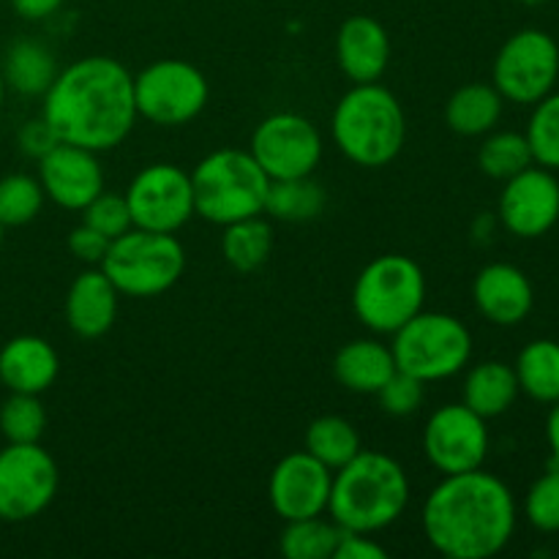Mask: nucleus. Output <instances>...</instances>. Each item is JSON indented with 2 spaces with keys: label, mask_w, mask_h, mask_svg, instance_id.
<instances>
[{
  "label": "nucleus",
  "mask_w": 559,
  "mask_h": 559,
  "mask_svg": "<svg viewBox=\"0 0 559 559\" xmlns=\"http://www.w3.org/2000/svg\"><path fill=\"white\" fill-rule=\"evenodd\" d=\"M374 396L380 399V407L385 409L388 415L404 418V415L418 413L420 404H424V382L396 369V374H393Z\"/></svg>",
  "instance_id": "nucleus-37"
},
{
  "label": "nucleus",
  "mask_w": 559,
  "mask_h": 559,
  "mask_svg": "<svg viewBox=\"0 0 559 559\" xmlns=\"http://www.w3.org/2000/svg\"><path fill=\"white\" fill-rule=\"evenodd\" d=\"M396 358L388 344L377 338H355L344 344L333 360V374L338 385H344L353 393H371L374 396L393 374H396Z\"/></svg>",
  "instance_id": "nucleus-22"
},
{
  "label": "nucleus",
  "mask_w": 559,
  "mask_h": 559,
  "mask_svg": "<svg viewBox=\"0 0 559 559\" xmlns=\"http://www.w3.org/2000/svg\"><path fill=\"white\" fill-rule=\"evenodd\" d=\"M325 189L311 175L306 178L271 180L265 197V213L278 222H311L325 211Z\"/></svg>",
  "instance_id": "nucleus-28"
},
{
  "label": "nucleus",
  "mask_w": 559,
  "mask_h": 559,
  "mask_svg": "<svg viewBox=\"0 0 559 559\" xmlns=\"http://www.w3.org/2000/svg\"><path fill=\"white\" fill-rule=\"evenodd\" d=\"M426 276L407 254H380L360 271L353 287V309L371 333H396L424 311Z\"/></svg>",
  "instance_id": "nucleus-6"
},
{
  "label": "nucleus",
  "mask_w": 559,
  "mask_h": 559,
  "mask_svg": "<svg viewBox=\"0 0 559 559\" xmlns=\"http://www.w3.org/2000/svg\"><path fill=\"white\" fill-rule=\"evenodd\" d=\"M11 3H14V11L22 16V20L38 22L52 16L55 11L60 9L63 0H11Z\"/></svg>",
  "instance_id": "nucleus-41"
},
{
  "label": "nucleus",
  "mask_w": 559,
  "mask_h": 559,
  "mask_svg": "<svg viewBox=\"0 0 559 559\" xmlns=\"http://www.w3.org/2000/svg\"><path fill=\"white\" fill-rule=\"evenodd\" d=\"M546 440H549L551 459H555V464L559 467V402H555L549 420H546Z\"/></svg>",
  "instance_id": "nucleus-42"
},
{
  "label": "nucleus",
  "mask_w": 559,
  "mask_h": 559,
  "mask_svg": "<svg viewBox=\"0 0 559 559\" xmlns=\"http://www.w3.org/2000/svg\"><path fill=\"white\" fill-rule=\"evenodd\" d=\"M60 374V358L41 336H14L0 349V382L11 393L41 396Z\"/></svg>",
  "instance_id": "nucleus-21"
},
{
  "label": "nucleus",
  "mask_w": 559,
  "mask_h": 559,
  "mask_svg": "<svg viewBox=\"0 0 559 559\" xmlns=\"http://www.w3.org/2000/svg\"><path fill=\"white\" fill-rule=\"evenodd\" d=\"M306 451L336 473L344 464L353 462L364 448H360L358 429L349 420L338 418V415H322V418L311 420V426L306 429Z\"/></svg>",
  "instance_id": "nucleus-29"
},
{
  "label": "nucleus",
  "mask_w": 559,
  "mask_h": 559,
  "mask_svg": "<svg viewBox=\"0 0 559 559\" xmlns=\"http://www.w3.org/2000/svg\"><path fill=\"white\" fill-rule=\"evenodd\" d=\"M47 429V409L33 393H11L0 407V435L5 442H38Z\"/></svg>",
  "instance_id": "nucleus-32"
},
{
  "label": "nucleus",
  "mask_w": 559,
  "mask_h": 559,
  "mask_svg": "<svg viewBox=\"0 0 559 559\" xmlns=\"http://www.w3.org/2000/svg\"><path fill=\"white\" fill-rule=\"evenodd\" d=\"M41 118L60 142L112 151L134 129V76L120 60L91 55L58 71L44 93Z\"/></svg>",
  "instance_id": "nucleus-1"
},
{
  "label": "nucleus",
  "mask_w": 559,
  "mask_h": 559,
  "mask_svg": "<svg viewBox=\"0 0 559 559\" xmlns=\"http://www.w3.org/2000/svg\"><path fill=\"white\" fill-rule=\"evenodd\" d=\"M519 396V380L513 366L502 360H484L469 369L464 380V404L480 418H500L513 407Z\"/></svg>",
  "instance_id": "nucleus-23"
},
{
  "label": "nucleus",
  "mask_w": 559,
  "mask_h": 559,
  "mask_svg": "<svg viewBox=\"0 0 559 559\" xmlns=\"http://www.w3.org/2000/svg\"><path fill=\"white\" fill-rule=\"evenodd\" d=\"M58 486V464L38 442H9L0 451V522L22 524L41 516Z\"/></svg>",
  "instance_id": "nucleus-10"
},
{
  "label": "nucleus",
  "mask_w": 559,
  "mask_h": 559,
  "mask_svg": "<svg viewBox=\"0 0 559 559\" xmlns=\"http://www.w3.org/2000/svg\"><path fill=\"white\" fill-rule=\"evenodd\" d=\"M109 243H112V240L104 238V235L96 233L93 227H87L85 222H82L80 227L71 229L69 235V251L74 254V260L85 262V265H102Z\"/></svg>",
  "instance_id": "nucleus-39"
},
{
  "label": "nucleus",
  "mask_w": 559,
  "mask_h": 559,
  "mask_svg": "<svg viewBox=\"0 0 559 559\" xmlns=\"http://www.w3.org/2000/svg\"><path fill=\"white\" fill-rule=\"evenodd\" d=\"M338 151L358 167H385L407 140L404 107L380 82L355 85L338 98L331 118Z\"/></svg>",
  "instance_id": "nucleus-4"
},
{
  "label": "nucleus",
  "mask_w": 559,
  "mask_h": 559,
  "mask_svg": "<svg viewBox=\"0 0 559 559\" xmlns=\"http://www.w3.org/2000/svg\"><path fill=\"white\" fill-rule=\"evenodd\" d=\"M80 213L85 216L82 222H85L87 227H93L96 233H102L104 238L109 240L120 238V235H126L134 227V224H131V211L129 205H126V197L109 194V191H102V194L93 202H87Z\"/></svg>",
  "instance_id": "nucleus-36"
},
{
  "label": "nucleus",
  "mask_w": 559,
  "mask_h": 559,
  "mask_svg": "<svg viewBox=\"0 0 559 559\" xmlns=\"http://www.w3.org/2000/svg\"><path fill=\"white\" fill-rule=\"evenodd\" d=\"M58 142V134H55L52 126L44 118L27 120V123H22V129L16 131V145H20V151L25 153V156L36 158V162H41Z\"/></svg>",
  "instance_id": "nucleus-38"
},
{
  "label": "nucleus",
  "mask_w": 559,
  "mask_h": 559,
  "mask_svg": "<svg viewBox=\"0 0 559 559\" xmlns=\"http://www.w3.org/2000/svg\"><path fill=\"white\" fill-rule=\"evenodd\" d=\"M559 76V47L544 31H519L495 58V87L506 102L538 104L549 96Z\"/></svg>",
  "instance_id": "nucleus-11"
},
{
  "label": "nucleus",
  "mask_w": 559,
  "mask_h": 559,
  "mask_svg": "<svg viewBox=\"0 0 559 559\" xmlns=\"http://www.w3.org/2000/svg\"><path fill=\"white\" fill-rule=\"evenodd\" d=\"M44 194L38 178L31 175H5L0 178V224L3 227H22V224H31L33 218L41 213Z\"/></svg>",
  "instance_id": "nucleus-33"
},
{
  "label": "nucleus",
  "mask_w": 559,
  "mask_h": 559,
  "mask_svg": "<svg viewBox=\"0 0 559 559\" xmlns=\"http://www.w3.org/2000/svg\"><path fill=\"white\" fill-rule=\"evenodd\" d=\"M333 489V469L309 451L284 456L267 480V500L284 522H298L328 513Z\"/></svg>",
  "instance_id": "nucleus-15"
},
{
  "label": "nucleus",
  "mask_w": 559,
  "mask_h": 559,
  "mask_svg": "<svg viewBox=\"0 0 559 559\" xmlns=\"http://www.w3.org/2000/svg\"><path fill=\"white\" fill-rule=\"evenodd\" d=\"M338 538H342V527L333 519L331 522L322 516L298 519V522H287L278 538V549L287 559H333Z\"/></svg>",
  "instance_id": "nucleus-30"
},
{
  "label": "nucleus",
  "mask_w": 559,
  "mask_h": 559,
  "mask_svg": "<svg viewBox=\"0 0 559 559\" xmlns=\"http://www.w3.org/2000/svg\"><path fill=\"white\" fill-rule=\"evenodd\" d=\"M249 153L271 180L306 178L322 162V134L298 112L267 115L251 134Z\"/></svg>",
  "instance_id": "nucleus-13"
},
{
  "label": "nucleus",
  "mask_w": 559,
  "mask_h": 559,
  "mask_svg": "<svg viewBox=\"0 0 559 559\" xmlns=\"http://www.w3.org/2000/svg\"><path fill=\"white\" fill-rule=\"evenodd\" d=\"M211 85L189 60L164 58L134 76L136 115L153 126H186L205 109Z\"/></svg>",
  "instance_id": "nucleus-9"
},
{
  "label": "nucleus",
  "mask_w": 559,
  "mask_h": 559,
  "mask_svg": "<svg viewBox=\"0 0 559 559\" xmlns=\"http://www.w3.org/2000/svg\"><path fill=\"white\" fill-rule=\"evenodd\" d=\"M502 102L495 85H484V82H473L464 85L448 98L445 104V123L448 129L456 131L462 136H484L500 123L502 118Z\"/></svg>",
  "instance_id": "nucleus-24"
},
{
  "label": "nucleus",
  "mask_w": 559,
  "mask_h": 559,
  "mask_svg": "<svg viewBox=\"0 0 559 559\" xmlns=\"http://www.w3.org/2000/svg\"><path fill=\"white\" fill-rule=\"evenodd\" d=\"M500 222L516 238H540L559 222V180L546 167H527L506 180Z\"/></svg>",
  "instance_id": "nucleus-16"
},
{
  "label": "nucleus",
  "mask_w": 559,
  "mask_h": 559,
  "mask_svg": "<svg viewBox=\"0 0 559 559\" xmlns=\"http://www.w3.org/2000/svg\"><path fill=\"white\" fill-rule=\"evenodd\" d=\"M5 87L20 96H44L58 76V60L41 41L22 38L5 49L3 58Z\"/></svg>",
  "instance_id": "nucleus-25"
},
{
  "label": "nucleus",
  "mask_w": 559,
  "mask_h": 559,
  "mask_svg": "<svg viewBox=\"0 0 559 559\" xmlns=\"http://www.w3.org/2000/svg\"><path fill=\"white\" fill-rule=\"evenodd\" d=\"M271 178L249 151L222 147L202 158L191 173L194 213L205 222L227 227L240 218L262 216Z\"/></svg>",
  "instance_id": "nucleus-5"
},
{
  "label": "nucleus",
  "mask_w": 559,
  "mask_h": 559,
  "mask_svg": "<svg viewBox=\"0 0 559 559\" xmlns=\"http://www.w3.org/2000/svg\"><path fill=\"white\" fill-rule=\"evenodd\" d=\"M473 298L480 314L502 328L519 325L533 311L535 293L527 273L511 262H491L475 276Z\"/></svg>",
  "instance_id": "nucleus-18"
},
{
  "label": "nucleus",
  "mask_w": 559,
  "mask_h": 559,
  "mask_svg": "<svg viewBox=\"0 0 559 559\" xmlns=\"http://www.w3.org/2000/svg\"><path fill=\"white\" fill-rule=\"evenodd\" d=\"M424 453L431 467L442 475L469 473L484 467L489 453L486 418L467 404H445L429 418L424 429Z\"/></svg>",
  "instance_id": "nucleus-14"
},
{
  "label": "nucleus",
  "mask_w": 559,
  "mask_h": 559,
  "mask_svg": "<svg viewBox=\"0 0 559 559\" xmlns=\"http://www.w3.org/2000/svg\"><path fill=\"white\" fill-rule=\"evenodd\" d=\"M98 267L107 273L120 295L156 298L173 289L183 276L186 251L175 235L131 227L109 243Z\"/></svg>",
  "instance_id": "nucleus-7"
},
{
  "label": "nucleus",
  "mask_w": 559,
  "mask_h": 559,
  "mask_svg": "<svg viewBox=\"0 0 559 559\" xmlns=\"http://www.w3.org/2000/svg\"><path fill=\"white\" fill-rule=\"evenodd\" d=\"M519 3H527V5H540V3H549V0H519Z\"/></svg>",
  "instance_id": "nucleus-44"
},
{
  "label": "nucleus",
  "mask_w": 559,
  "mask_h": 559,
  "mask_svg": "<svg viewBox=\"0 0 559 559\" xmlns=\"http://www.w3.org/2000/svg\"><path fill=\"white\" fill-rule=\"evenodd\" d=\"M118 289L102 267L80 273L66 295V322L80 338H102L118 317Z\"/></svg>",
  "instance_id": "nucleus-20"
},
{
  "label": "nucleus",
  "mask_w": 559,
  "mask_h": 559,
  "mask_svg": "<svg viewBox=\"0 0 559 559\" xmlns=\"http://www.w3.org/2000/svg\"><path fill=\"white\" fill-rule=\"evenodd\" d=\"M3 229L5 227H3V224H0V246H3Z\"/></svg>",
  "instance_id": "nucleus-45"
},
{
  "label": "nucleus",
  "mask_w": 559,
  "mask_h": 559,
  "mask_svg": "<svg viewBox=\"0 0 559 559\" xmlns=\"http://www.w3.org/2000/svg\"><path fill=\"white\" fill-rule=\"evenodd\" d=\"M131 224L147 233L175 235L194 213L191 175L178 164H151L140 169L126 189Z\"/></svg>",
  "instance_id": "nucleus-12"
},
{
  "label": "nucleus",
  "mask_w": 559,
  "mask_h": 559,
  "mask_svg": "<svg viewBox=\"0 0 559 559\" xmlns=\"http://www.w3.org/2000/svg\"><path fill=\"white\" fill-rule=\"evenodd\" d=\"M3 98H5V80H3V71H0V107H3Z\"/></svg>",
  "instance_id": "nucleus-43"
},
{
  "label": "nucleus",
  "mask_w": 559,
  "mask_h": 559,
  "mask_svg": "<svg viewBox=\"0 0 559 559\" xmlns=\"http://www.w3.org/2000/svg\"><path fill=\"white\" fill-rule=\"evenodd\" d=\"M409 502V478L402 464L380 451H360L333 475L328 513L349 533L374 535L402 519Z\"/></svg>",
  "instance_id": "nucleus-3"
},
{
  "label": "nucleus",
  "mask_w": 559,
  "mask_h": 559,
  "mask_svg": "<svg viewBox=\"0 0 559 559\" xmlns=\"http://www.w3.org/2000/svg\"><path fill=\"white\" fill-rule=\"evenodd\" d=\"M338 69L355 85L377 82L391 63V38L374 16L355 14L338 27L336 36Z\"/></svg>",
  "instance_id": "nucleus-19"
},
{
  "label": "nucleus",
  "mask_w": 559,
  "mask_h": 559,
  "mask_svg": "<svg viewBox=\"0 0 559 559\" xmlns=\"http://www.w3.org/2000/svg\"><path fill=\"white\" fill-rule=\"evenodd\" d=\"M535 162L527 136L516 134V131L489 134L478 151V167L484 169V175L495 180H511L513 175L524 173Z\"/></svg>",
  "instance_id": "nucleus-31"
},
{
  "label": "nucleus",
  "mask_w": 559,
  "mask_h": 559,
  "mask_svg": "<svg viewBox=\"0 0 559 559\" xmlns=\"http://www.w3.org/2000/svg\"><path fill=\"white\" fill-rule=\"evenodd\" d=\"M519 391L540 404L559 402V344L551 338H535L519 353L516 366Z\"/></svg>",
  "instance_id": "nucleus-26"
},
{
  "label": "nucleus",
  "mask_w": 559,
  "mask_h": 559,
  "mask_svg": "<svg viewBox=\"0 0 559 559\" xmlns=\"http://www.w3.org/2000/svg\"><path fill=\"white\" fill-rule=\"evenodd\" d=\"M530 524L538 533H559V467L540 475L530 489L527 502H524Z\"/></svg>",
  "instance_id": "nucleus-35"
},
{
  "label": "nucleus",
  "mask_w": 559,
  "mask_h": 559,
  "mask_svg": "<svg viewBox=\"0 0 559 559\" xmlns=\"http://www.w3.org/2000/svg\"><path fill=\"white\" fill-rule=\"evenodd\" d=\"M38 183L55 205L82 211L104 191V169L87 147L58 142L38 162Z\"/></svg>",
  "instance_id": "nucleus-17"
},
{
  "label": "nucleus",
  "mask_w": 559,
  "mask_h": 559,
  "mask_svg": "<svg viewBox=\"0 0 559 559\" xmlns=\"http://www.w3.org/2000/svg\"><path fill=\"white\" fill-rule=\"evenodd\" d=\"M426 540L448 559L500 555L516 530V500L497 475L469 469L442 475L420 513Z\"/></svg>",
  "instance_id": "nucleus-2"
},
{
  "label": "nucleus",
  "mask_w": 559,
  "mask_h": 559,
  "mask_svg": "<svg viewBox=\"0 0 559 559\" xmlns=\"http://www.w3.org/2000/svg\"><path fill=\"white\" fill-rule=\"evenodd\" d=\"M393 358L399 371L426 382H440L459 374L473 358L469 328L453 314L418 311L393 333Z\"/></svg>",
  "instance_id": "nucleus-8"
},
{
  "label": "nucleus",
  "mask_w": 559,
  "mask_h": 559,
  "mask_svg": "<svg viewBox=\"0 0 559 559\" xmlns=\"http://www.w3.org/2000/svg\"><path fill=\"white\" fill-rule=\"evenodd\" d=\"M385 557H388L385 546L377 544L371 535L349 533V530H342L336 555H333V559H385Z\"/></svg>",
  "instance_id": "nucleus-40"
},
{
  "label": "nucleus",
  "mask_w": 559,
  "mask_h": 559,
  "mask_svg": "<svg viewBox=\"0 0 559 559\" xmlns=\"http://www.w3.org/2000/svg\"><path fill=\"white\" fill-rule=\"evenodd\" d=\"M524 136L530 142L535 164L546 169H559V93H549L535 104Z\"/></svg>",
  "instance_id": "nucleus-34"
},
{
  "label": "nucleus",
  "mask_w": 559,
  "mask_h": 559,
  "mask_svg": "<svg viewBox=\"0 0 559 559\" xmlns=\"http://www.w3.org/2000/svg\"><path fill=\"white\" fill-rule=\"evenodd\" d=\"M273 227L262 216L240 218L224 227L222 254L238 273H254L271 260Z\"/></svg>",
  "instance_id": "nucleus-27"
}]
</instances>
